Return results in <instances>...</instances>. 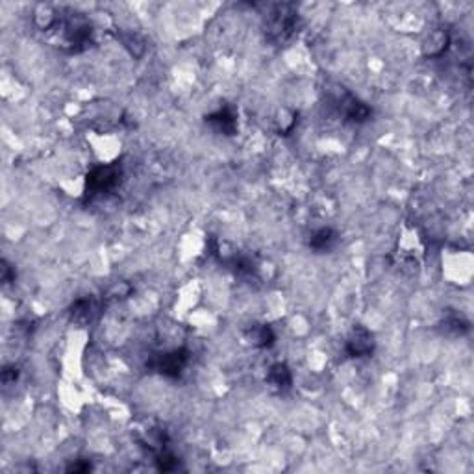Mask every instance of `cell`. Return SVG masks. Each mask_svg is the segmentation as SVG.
Masks as SVG:
<instances>
[{
    "mask_svg": "<svg viewBox=\"0 0 474 474\" xmlns=\"http://www.w3.org/2000/svg\"><path fill=\"white\" fill-rule=\"evenodd\" d=\"M54 28L59 30L64 46L70 54H78L87 50L93 43V30L91 24L84 15L67 10V12H58V19ZM53 28V30H54Z\"/></svg>",
    "mask_w": 474,
    "mask_h": 474,
    "instance_id": "obj_1",
    "label": "cell"
},
{
    "mask_svg": "<svg viewBox=\"0 0 474 474\" xmlns=\"http://www.w3.org/2000/svg\"><path fill=\"white\" fill-rule=\"evenodd\" d=\"M267 35L272 43L285 45L290 43L301 28V15L293 4H272L267 12Z\"/></svg>",
    "mask_w": 474,
    "mask_h": 474,
    "instance_id": "obj_2",
    "label": "cell"
},
{
    "mask_svg": "<svg viewBox=\"0 0 474 474\" xmlns=\"http://www.w3.org/2000/svg\"><path fill=\"white\" fill-rule=\"evenodd\" d=\"M330 100L337 113L343 117V121L350 124H363L372 117V108L343 86H336V89L330 91Z\"/></svg>",
    "mask_w": 474,
    "mask_h": 474,
    "instance_id": "obj_3",
    "label": "cell"
},
{
    "mask_svg": "<svg viewBox=\"0 0 474 474\" xmlns=\"http://www.w3.org/2000/svg\"><path fill=\"white\" fill-rule=\"evenodd\" d=\"M122 169L117 163L110 165H99L95 167L91 173L87 174L86 180V193L89 198L102 197L115 189L119 182H121Z\"/></svg>",
    "mask_w": 474,
    "mask_h": 474,
    "instance_id": "obj_4",
    "label": "cell"
},
{
    "mask_svg": "<svg viewBox=\"0 0 474 474\" xmlns=\"http://www.w3.org/2000/svg\"><path fill=\"white\" fill-rule=\"evenodd\" d=\"M187 363H189V352L185 348H174L171 352L152 354L146 361V367L167 378H178Z\"/></svg>",
    "mask_w": 474,
    "mask_h": 474,
    "instance_id": "obj_5",
    "label": "cell"
},
{
    "mask_svg": "<svg viewBox=\"0 0 474 474\" xmlns=\"http://www.w3.org/2000/svg\"><path fill=\"white\" fill-rule=\"evenodd\" d=\"M375 348L376 341L375 336H372V332L365 328V326H361V324L354 326L352 332H350V336H348L347 341H345V354H347L348 358L354 359L369 358V356H372V352H375Z\"/></svg>",
    "mask_w": 474,
    "mask_h": 474,
    "instance_id": "obj_6",
    "label": "cell"
},
{
    "mask_svg": "<svg viewBox=\"0 0 474 474\" xmlns=\"http://www.w3.org/2000/svg\"><path fill=\"white\" fill-rule=\"evenodd\" d=\"M206 122L220 135H234L237 132V115L230 106H222L220 110L214 111L206 117Z\"/></svg>",
    "mask_w": 474,
    "mask_h": 474,
    "instance_id": "obj_7",
    "label": "cell"
},
{
    "mask_svg": "<svg viewBox=\"0 0 474 474\" xmlns=\"http://www.w3.org/2000/svg\"><path fill=\"white\" fill-rule=\"evenodd\" d=\"M337 243H339V234H337L334 228H330V226H323V228H319V230L313 231L312 236H310V241H307L310 249H312L315 254L332 252V250L337 247Z\"/></svg>",
    "mask_w": 474,
    "mask_h": 474,
    "instance_id": "obj_8",
    "label": "cell"
},
{
    "mask_svg": "<svg viewBox=\"0 0 474 474\" xmlns=\"http://www.w3.org/2000/svg\"><path fill=\"white\" fill-rule=\"evenodd\" d=\"M448 45H451V34L443 28L434 30L424 41L422 53L426 58H441L448 50Z\"/></svg>",
    "mask_w": 474,
    "mask_h": 474,
    "instance_id": "obj_9",
    "label": "cell"
},
{
    "mask_svg": "<svg viewBox=\"0 0 474 474\" xmlns=\"http://www.w3.org/2000/svg\"><path fill=\"white\" fill-rule=\"evenodd\" d=\"M267 382L271 383L272 388L280 391V393H285L290 391L291 386H293V375H291V369L285 363H274L271 365V369L267 372Z\"/></svg>",
    "mask_w": 474,
    "mask_h": 474,
    "instance_id": "obj_10",
    "label": "cell"
},
{
    "mask_svg": "<svg viewBox=\"0 0 474 474\" xmlns=\"http://www.w3.org/2000/svg\"><path fill=\"white\" fill-rule=\"evenodd\" d=\"M97 312H99V304L93 301L91 296L89 298H80V301H76L73 304V307H70V319L75 323L87 324L95 319Z\"/></svg>",
    "mask_w": 474,
    "mask_h": 474,
    "instance_id": "obj_11",
    "label": "cell"
},
{
    "mask_svg": "<svg viewBox=\"0 0 474 474\" xmlns=\"http://www.w3.org/2000/svg\"><path fill=\"white\" fill-rule=\"evenodd\" d=\"M247 337L258 348H271L274 345V341H276V336H274V332H272L269 324H254L247 332Z\"/></svg>",
    "mask_w": 474,
    "mask_h": 474,
    "instance_id": "obj_12",
    "label": "cell"
},
{
    "mask_svg": "<svg viewBox=\"0 0 474 474\" xmlns=\"http://www.w3.org/2000/svg\"><path fill=\"white\" fill-rule=\"evenodd\" d=\"M441 326H443V332L445 334H448V336H454V337H459V336H465L468 332V321L465 317H463L462 313L457 312H448L445 313V317H443V323H441Z\"/></svg>",
    "mask_w": 474,
    "mask_h": 474,
    "instance_id": "obj_13",
    "label": "cell"
},
{
    "mask_svg": "<svg viewBox=\"0 0 474 474\" xmlns=\"http://www.w3.org/2000/svg\"><path fill=\"white\" fill-rule=\"evenodd\" d=\"M296 124V113L295 111L291 110H282L280 113H278L276 117V128L278 132L283 133V135H287L290 132H293V128H295Z\"/></svg>",
    "mask_w": 474,
    "mask_h": 474,
    "instance_id": "obj_14",
    "label": "cell"
},
{
    "mask_svg": "<svg viewBox=\"0 0 474 474\" xmlns=\"http://www.w3.org/2000/svg\"><path fill=\"white\" fill-rule=\"evenodd\" d=\"M156 463L158 468L163 471V473H169V471H176V468H178V459H176V456L171 454L169 451H165V448H162V451L158 452Z\"/></svg>",
    "mask_w": 474,
    "mask_h": 474,
    "instance_id": "obj_15",
    "label": "cell"
},
{
    "mask_svg": "<svg viewBox=\"0 0 474 474\" xmlns=\"http://www.w3.org/2000/svg\"><path fill=\"white\" fill-rule=\"evenodd\" d=\"M0 272H2V282L10 283L15 278V271L12 269V265L8 263L6 260H2V267H0Z\"/></svg>",
    "mask_w": 474,
    "mask_h": 474,
    "instance_id": "obj_16",
    "label": "cell"
},
{
    "mask_svg": "<svg viewBox=\"0 0 474 474\" xmlns=\"http://www.w3.org/2000/svg\"><path fill=\"white\" fill-rule=\"evenodd\" d=\"M17 378H19V370L15 369V367H6V369L2 370V382L6 383V386L15 382Z\"/></svg>",
    "mask_w": 474,
    "mask_h": 474,
    "instance_id": "obj_17",
    "label": "cell"
},
{
    "mask_svg": "<svg viewBox=\"0 0 474 474\" xmlns=\"http://www.w3.org/2000/svg\"><path fill=\"white\" fill-rule=\"evenodd\" d=\"M67 471L69 473H87V471H91V463L84 462V459H76V463H73Z\"/></svg>",
    "mask_w": 474,
    "mask_h": 474,
    "instance_id": "obj_18",
    "label": "cell"
}]
</instances>
